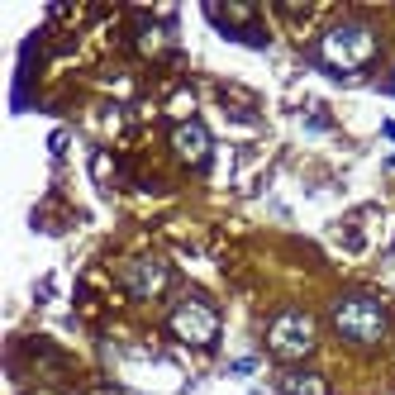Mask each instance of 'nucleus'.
Returning <instances> with one entry per match:
<instances>
[{
	"label": "nucleus",
	"mask_w": 395,
	"mask_h": 395,
	"mask_svg": "<svg viewBox=\"0 0 395 395\" xmlns=\"http://www.w3.org/2000/svg\"><path fill=\"white\" fill-rule=\"evenodd\" d=\"M119 281H124V290H129L133 300H158L162 290L172 286V267L162 262V258H133L119 271Z\"/></svg>",
	"instance_id": "nucleus-5"
},
{
	"label": "nucleus",
	"mask_w": 395,
	"mask_h": 395,
	"mask_svg": "<svg viewBox=\"0 0 395 395\" xmlns=\"http://www.w3.org/2000/svg\"><path fill=\"white\" fill-rule=\"evenodd\" d=\"M229 371H234V376H248V371H258V357H238Z\"/></svg>",
	"instance_id": "nucleus-10"
},
{
	"label": "nucleus",
	"mask_w": 395,
	"mask_h": 395,
	"mask_svg": "<svg viewBox=\"0 0 395 395\" xmlns=\"http://www.w3.org/2000/svg\"><path fill=\"white\" fill-rule=\"evenodd\" d=\"M172 153L186 162V167H205L214 153V138L200 119H177L172 124Z\"/></svg>",
	"instance_id": "nucleus-6"
},
{
	"label": "nucleus",
	"mask_w": 395,
	"mask_h": 395,
	"mask_svg": "<svg viewBox=\"0 0 395 395\" xmlns=\"http://www.w3.org/2000/svg\"><path fill=\"white\" fill-rule=\"evenodd\" d=\"M210 20L224 29L229 38H243L248 48H262L267 43V33L258 29V20H253V5H229V10H224V5H210Z\"/></svg>",
	"instance_id": "nucleus-7"
},
{
	"label": "nucleus",
	"mask_w": 395,
	"mask_h": 395,
	"mask_svg": "<svg viewBox=\"0 0 395 395\" xmlns=\"http://www.w3.org/2000/svg\"><path fill=\"white\" fill-rule=\"evenodd\" d=\"M329 319H334V334H338L343 343H352V348H376V343L386 338V329H391L386 305H381L376 295H367V290L338 295L334 310H329Z\"/></svg>",
	"instance_id": "nucleus-2"
},
{
	"label": "nucleus",
	"mask_w": 395,
	"mask_h": 395,
	"mask_svg": "<svg viewBox=\"0 0 395 395\" xmlns=\"http://www.w3.org/2000/svg\"><path fill=\"white\" fill-rule=\"evenodd\" d=\"M138 53H143V57H162V53H167V29L138 20Z\"/></svg>",
	"instance_id": "nucleus-9"
},
{
	"label": "nucleus",
	"mask_w": 395,
	"mask_h": 395,
	"mask_svg": "<svg viewBox=\"0 0 395 395\" xmlns=\"http://www.w3.org/2000/svg\"><path fill=\"white\" fill-rule=\"evenodd\" d=\"M386 167H395V158H391V162H386Z\"/></svg>",
	"instance_id": "nucleus-12"
},
{
	"label": "nucleus",
	"mask_w": 395,
	"mask_h": 395,
	"mask_svg": "<svg viewBox=\"0 0 395 395\" xmlns=\"http://www.w3.org/2000/svg\"><path fill=\"white\" fill-rule=\"evenodd\" d=\"M315 343H319V324L305 310H281V315L267 324V352L276 362H286V367L305 362L315 352Z\"/></svg>",
	"instance_id": "nucleus-3"
},
{
	"label": "nucleus",
	"mask_w": 395,
	"mask_h": 395,
	"mask_svg": "<svg viewBox=\"0 0 395 395\" xmlns=\"http://www.w3.org/2000/svg\"><path fill=\"white\" fill-rule=\"evenodd\" d=\"M391 91H395V77H391Z\"/></svg>",
	"instance_id": "nucleus-13"
},
{
	"label": "nucleus",
	"mask_w": 395,
	"mask_h": 395,
	"mask_svg": "<svg viewBox=\"0 0 395 395\" xmlns=\"http://www.w3.org/2000/svg\"><path fill=\"white\" fill-rule=\"evenodd\" d=\"M276 391L281 395H329V381L319 371H300V367H286L276 376Z\"/></svg>",
	"instance_id": "nucleus-8"
},
{
	"label": "nucleus",
	"mask_w": 395,
	"mask_h": 395,
	"mask_svg": "<svg viewBox=\"0 0 395 395\" xmlns=\"http://www.w3.org/2000/svg\"><path fill=\"white\" fill-rule=\"evenodd\" d=\"M172 338H181L186 348H214L219 343V310H214L205 295H181L167 315Z\"/></svg>",
	"instance_id": "nucleus-4"
},
{
	"label": "nucleus",
	"mask_w": 395,
	"mask_h": 395,
	"mask_svg": "<svg viewBox=\"0 0 395 395\" xmlns=\"http://www.w3.org/2000/svg\"><path fill=\"white\" fill-rule=\"evenodd\" d=\"M381 133H386V138H395V119H386V124H381Z\"/></svg>",
	"instance_id": "nucleus-11"
},
{
	"label": "nucleus",
	"mask_w": 395,
	"mask_h": 395,
	"mask_svg": "<svg viewBox=\"0 0 395 395\" xmlns=\"http://www.w3.org/2000/svg\"><path fill=\"white\" fill-rule=\"evenodd\" d=\"M376 53H381V38H376V29L362 24V20H343V24H334L319 38V62H324L329 72H338V77H352V72L371 67Z\"/></svg>",
	"instance_id": "nucleus-1"
}]
</instances>
